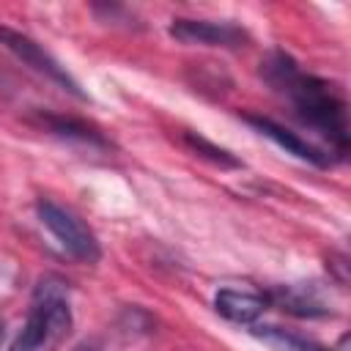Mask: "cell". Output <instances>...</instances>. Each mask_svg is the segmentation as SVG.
<instances>
[{"label":"cell","instance_id":"30bf717a","mask_svg":"<svg viewBox=\"0 0 351 351\" xmlns=\"http://www.w3.org/2000/svg\"><path fill=\"white\" fill-rule=\"evenodd\" d=\"M47 340H49V326H47L44 315L36 307H30V315H27L22 332L16 335V340L11 343V351H38Z\"/></svg>","mask_w":351,"mask_h":351},{"label":"cell","instance_id":"9c48e42d","mask_svg":"<svg viewBox=\"0 0 351 351\" xmlns=\"http://www.w3.org/2000/svg\"><path fill=\"white\" fill-rule=\"evenodd\" d=\"M252 335L258 340H263L266 346L277 348V351H332V348H324V346H318L313 340H304L293 332H285L280 326H255Z\"/></svg>","mask_w":351,"mask_h":351},{"label":"cell","instance_id":"8fae6325","mask_svg":"<svg viewBox=\"0 0 351 351\" xmlns=\"http://www.w3.org/2000/svg\"><path fill=\"white\" fill-rule=\"evenodd\" d=\"M41 123H47V129L52 134H60V137H74V140H82V143H96V145H104L101 134L96 129H90L88 123L82 121H74V118H60V115H44Z\"/></svg>","mask_w":351,"mask_h":351},{"label":"cell","instance_id":"277c9868","mask_svg":"<svg viewBox=\"0 0 351 351\" xmlns=\"http://www.w3.org/2000/svg\"><path fill=\"white\" fill-rule=\"evenodd\" d=\"M170 36L181 44H203V47H241L247 33L230 22H208V19H173Z\"/></svg>","mask_w":351,"mask_h":351},{"label":"cell","instance_id":"3957f363","mask_svg":"<svg viewBox=\"0 0 351 351\" xmlns=\"http://www.w3.org/2000/svg\"><path fill=\"white\" fill-rule=\"evenodd\" d=\"M0 44L11 52V55H16L25 66H30L33 71H38V74H44L47 80H52V82H58L60 88H66L71 96H77V99H85V93L80 90V82L41 47V44H36L30 36H25V33H19V30H11V27H5V25H0Z\"/></svg>","mask_w":351,"mask_h":351},{"label":"cell","instance_id":"6da1fadb","mask_svg":"<svg viewBox=\"0 0 351 351\" xmlns=\"http://www.w3.org/2000/svg\"><path fill=\"white\" fill-rule=\"evenodd\" d=\"M261 74L274 90H280L293 104V112L304 126L318 132L337 156H346L351 137L348 110L343 96L329 82L304 74L299 63L285 52H271L261 63Z\"/></svg>","mask_w":351,"mask_h":351},{"label":"cell","instance_id":"ba28073f","mask_svg":"<svg viewBox=\"0 0 351 351\" xmlns=\"http://www.w3.org/2000/svg\"><path fill=\"white\" fill-rule=\"evenodd\" d=\"M271 302H277L285 313L299 315V318H318L326 315L329 307L326 302L318 296V291L313 285H282L271 291Z\"/></svg>","mask_w":351,"mask_h":351},{"label":"cell","instance_id":"7c38bea8","mask_svg":"<svg viewBox=\"0 0 351 351\" xmlns=\"http://www.w3.org/2000/svg\"><path fill=\"white\" fill-rule=\"evenodd\" d=\"M186 143H189L200 156H208L211 162H217V165H222V167H239V165H241L230 151H225V148H219V145L208 143L206 137H197V134L186 132Z\"/></svg>","mask_w":351,"mask_h":351},{"label":"cell","instance_id":"7a4b0ae2","mask_svg":"<svg viewBox=\"0 0 351 351\" xmlns=\"http://www.w3.org/2000/svg\"><path fill=\"white\" fill-rule=\"evenodd\" d=\"M36 214L41 219V225L58 239V244L77 261L82 263H96L101 258V247L93 236V230L71 211H66L63 206L52 203V200H38L36 203Z\"/></svg>","mask_w":351,"mask_h":351},{"label":"cell","instance_id":"52a82bcc","mask_svg":"<svg viewBox=\"0 0 351 351\" xmlns=\"http://www.w3.org/2000/svg\"><path fill=\"white\" fill-rule=\"evenodd\" d=\"M269 299L255 291H236V288H219L214 296V310L228 318L230 324H252L263 315Z\"/></svg>","mask_w":351,"mask_h":351},{"label":"cell","instance_id":"4fadbf2b","mask_svg":"<svg viewBox=\"0 0 351 351\" xmlns=\"http://www.w3.org/2000/svg\"><path fill=\"white\" fill-rule=\"evenodd\" d=\"M74 351H101V346H99V343H93V340H85V343L74 346Z\"/></svg>","mask_w":351,"mask_h":351},{"label":"cell","instance_id":"5bb4252c","mask_svg":"<svg viewBox=\"0 0 351 351\" xmlns=\"http://www.w3.org/2000/svg\"><path fill=\"white\" fill-rule=\"evenodd\" d=\"M0 343H3V321H0Z\"/></svg>","mask_w":351,"mask_h":351},{"label":"cell","instance_id":"8992f818","mask_svg":"<svg viewBox=\"0 0 351 351\" xmlns=\"http://www.w3.org/2000/svg\"><path fill=\"white\" fill-rule=\"evenodd\" d=\"M244 121H247L252 129H258L261 134H266L271 143H277L280 148H285V154H293L296 159H304V162L318 165V167L332 165V156H329V154H324L318 145L302 140L296 132H291V129L274 123L271 118H263V115H244Z\"/></svg>","mask_w":351,"mask_h":351},{"label":"cell","instance_id":"5b68a950","mask_svg":"<svg viewBox=\"0 0 351 351\" xmlns=\"http://www.w3.org/2000/svg\"><path fill=\"white\" fill-rule=\"evenodd\" d=\"M33 307L44 315L49 326V340L63 337L71 326V307H69V288L58 277H41L33 293Z\"/></svg>","mask_w":351,"mask_h":351}]
</instances>
